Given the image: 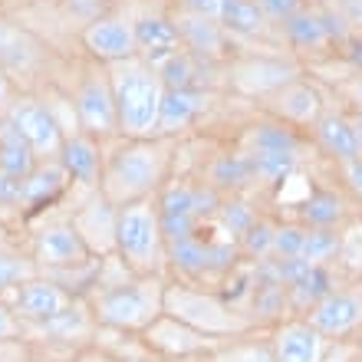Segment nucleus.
I'll use <instances>...</instances> for the list:
<instances>
[{"label":"nucleus","instance_id":"72a5a7b5","mask_svg":"<svg viewBox=\"0 0 362 362\" xmlns=\"http://www.w3.org/2000/svg\"><path fill=\"white\" fill-rule=\"evenodd\" d=\"M218 214L224 218V224L230 228V234H244V230L257 221V214L244 204V201H238V198H230V201H221V208H218Z\"/></svg>","mask_w":362,"mask_h":362},{"label":"nucleus","instance_id":"c85d7f7f","mask_svg":"<svg viewBox=\"0 0 362 362\" xmlns=\"http://www.w3.org/2000/svg\"><path fill=\"white\" fill-rule=\"evenodd\" d=\"M336 254H339V234L336 230H323V228L306 230V244H303V254H300L306 264L326 267V260H333Z\"/></svg>","mask_w":362,"mask_h":362},{"label":"nucleus","instance_id":"c9c22d12","mask_svg":"<svg viewBox=\"0 0 362 362\" xmlns=\"http://www.w3.org/2000/svg\"><path fill=\"white\" fill-rule=\"evenodd\" d=\"M0 204H27V181L10 178V175H0Z\"/></svg>","mask_w":362,"mask_h":362},{"label":"nucleus","instance_id":"20e7f679","mask_svg":"<svg viewBox=\"0 0 362 362\" xmlns=\"http://www.w3.org/2000/svg\"><path fill=\"white\" fill-rule=\"evenodd\" d=\"M7 119L20 129V135L30 142L37 158H57L63 142H66V135L59 129L53 109L47 103H40V99H30V95L13 99L7 109Z\"/></svg>","mask_w":362,"mask_h":362},{"label":"nucleus","instance_id":"79ce46f5","mask_svg":"<svg viewBox=\"0 0 362 362\" xmlns=\"http://www.w3.org/2000/svg\"><path fill=\"white\" fill-rule=\"evenodd\" d=\"M353 93H356V103H359V109H362V76L356 79V86H353Z\"/></svg>","mask_w":362,"mask_h":362},{"label":"nucleus","instance_id":"58836bf2","mask_svg":"<svg viewBox=\"0 0 362 362\" xmlns=\"http://www.w3.org/2000/svg\"><path fill=\"white\" fill-rule=\"evenodd\" d=\"M17 333V320L10 316V310L0 303V339H7V336Z\"/></svg>","mask_w":362,"mask_h":362},{"label":"nucleus","instance_id":"2eb2a0df","mask_svg":"<svg viewBox=\"0 0 362 362\" xmlns=\"http://www.w3.org/2000/svg\"><path fill=\"white\" fill-rule=\"evenodd\" d=\"M57 158H59V165H63V172L73 181H79V185H86V188L99 185V178H103V165H105L103 148H99L95 139L86 132L66 135V142H63Z\"/></svg>","mask_w":362,"mask_h":362},{"label":"nucleus","instance_id":"a19ab883","mask_svg":"<svg viewBox=\"0 0 362 362\" xmlns=\"http://www.w3.org/2000/svg\"><path fill=\"white\" fill-rule=\"evenodd\" d=\"M353 125H356V142H359V155H362V112L353 119Z\"/></svg>","mask_w":362,"mask_h":362},{"label":"nucleus","instance_id":"9d476101","mask_svg":"<svg viewBox=\"0 0 362 362\" xmlns=\"http://www.w3.org/2000/svg\"><path fill=\"white\" fill-rule=\"evenodd\" d=\"M284 37L296 49H323L326 43L343 40V20L333 10L303 7L290 20H284Z\"/></svg>","mask_w":362,"mask_h":362},{"label":"nucleus","instance_id":"ddd939ff","mask_svg":"<svg viewBox=\"0 0 362 362\" xmlns=\"http://www.w3.org/2000/svg\"><path fill=\"white\" fill-rule=\"evenodd\" d=\"M17 313L40 323H53L59 316L69 313V293L53 280L33 276L23 286H17Z\"/></svg>","mask_w":362,"mask_h":362},{"label":"nucleus","instance_id":"39448f33","mask_svg":"<svg viewBox=\"0 0 362 362\" xmlns=\"http://www.w3.org/2000/svg\"><path fill=\"white\" fill-rule=\"evenodd\" d=\"M76 115L83 132L93 139L119 132V112H115V95L109 73H89L76 89Z\"/></svg>","mask_w":362,"mask_h":362},{"label":"nucleus","instance_id":"e433bc0d","mask_svg":"<svg viewBox=\"0 0 362 362\" xmlns=\"http://www.w3.org/2000/svg\"><path fill=\"white\" fill-rule=\"evenodd\" d=\"M185 13L191 17H204V20H218L221 13V0H181Z\"/></svg>","mask_w":362,"mask_h":362},{"label":"nucleus","instance_id":"7ed1b4c3","mask_svg":"<svg viewBox=\"0 0 362 362\" xmlns=\"http://www.w3.org/2000/svg\"><path fill=\"white\" fill-rule=\"evenodd\" d=\"M115 250L135 274H155L165 260V234L158 204L152 201H129L115 211Z\"/></svg>","mask_w":362,"mask_h":362},{"label":"nucleus","instance_id":"f704fd0d","mask_svg":"<svg viewBox=\"0 0 362 362\" xmlns=\"http://www.w3.org/2000/svg\"><path fill=\"white\" fill-rule=\"evenodd\" d=\"M260 10H264V17L267 20H276V23H284V20H290L293 13H300V10L306 7L303 0H257Z\"/></svg>","mask_w":362,"mask_h":362},{"label":"nucleus","instance_id":"423d86ee","mask_svg":"<svg viewBox=\"0 0 362 362\" xmlns=\"http://www.w3.org/2000/svg\"><path fill=\"white\" fill-rule=\"evenodd\" d=\"M162 303L175 320L194 326V329H201V333H230V329H238V320H234L228 306L218 303L214 296L172 286V290H165Z\"/></svg>","mask_w":362,"mask_h":362},{"label":"nucleus","instance_id":"c03bdc74","mask_svg":"<svg viewBox=\"0 0 362 362\" xmlns=\"http://www.w3.org/2000/svg\"><path fill=\"white\" fill-rule=\"evenodd\" d=\"M359 349H362V333H359Z\"/></svg>","mask_w":362,"mask_h":362},{"label":"nucleus","instance_id":"f8f14e48","mask_svg":"<svg viewBox=\"0 0 362 362\" xmlns=\"http://www.w3.org/2000/svg\"><path fill=\"white\" fill-rule=\"evenodd\" d=\"M135 27V47H139V59H145L148 66H158L168 57H175L178 49H185L178 33V23L162 13H145L132 23Z\"/></svg>","mask_w":362,"mask_h":362},{"label":"nucleus","instance_id":"cd10ccee","mask_svg":"<svg viewBox=\"0 0 362 362\" xmlns=\"http://www.w3.org/2000/svg\"><path fill=\"white\" fill-rule=\"evenodd\" d=\"M69 175L63 172V165H37L33 175L27 178V204H43V201L57 198Z\"/></svg>","mask_w":362,"mask_h":362},{"label":"nucleus","instance_id":"7c9ffc66","mask_svg":"<svg viewBox=\"0 0 362 362\" xmlns=\"http://www.w3.org/2000/svg\"><path fill=\"white\" fill-rule=\"evenodd\" d=\"M274 234H276L274 224L257 218L244 234H240V250L250 254V257H257V260H267L270 254H274Z\"/></svg>","mask_w":362,"mask_h":362},{"label":"nucleus","instance_id":"5701e85b","mask_svg":"<svg viewBox=\"0 0 362 362\" xmlns=\"http://www.w3.org/2000/svg\"><path fill=\"white\" fill-rule=\"evenodd\" d=\"M211 188L214 191H240L247 188L250 181H257V172H254V158L250 155H218L214 165L208 168Z\"/></svg>","mask_w":362,"mask_h":362},{"label":"nucleus","instance_id":"b1692460","mask_svg":"<svg viewBox=\"0 0 362 362\" xmlns=\"http://www.w3.org/2000/svg\"><path fill=\"white\" fill-rule=\"evenodd\" d=\"M333 290H336V286H333V276H329V270L320 267V264H310L303 276H296L293 284L286 286V300L310 313V310H313L320 300H326V296L333 293Z\"/></svg>","mask_w":362,"mask_h":362},{"label":"nucleus","instance_id":"4be33fe9","mask_svg":"<svg viewBox=\"0 0 362 362\" xmlns=\"http://www.w3.org/2000/svg\"><path fill=\"white\" fill-rule=\"evenodd\" d=\"M218 23L224 33H234V37H257L267 27V17L257 0H221Z\"/></svg>","mask_w":362,"mask_h":362},{"label":"nucleus","instance_id":"393cba45","mask_svg":"<svg viewBox=\"0 0 362 362\" xmlns=\"http://www.w3.org/2000/svg\"><path fill=\"white\" fill-rule=\"evenodd\" d=\"M306 228H323L333 230L339 221L346 218V201L336 194V191H313L310 198L303 201V211H300Z\"/></svg>","mask_w":362,"mask_h":362},{"label":"nucleus","instance_id":"a878e982","mask_svg":"<svg viewBox=\"0 0 362 362\" xmlns=\"http://www.w3.org/2000/svg\"><path fill=\"white\" fill-rule=\"evenodd\" d=\"M158 79H162L165 89H198L194 86V76H198V57L188 53V49H178L175 57H168L165 63L155 66Z\"/></svg>","mask_w":362,"mask_h":362},{"label":"nucleus","instance_id":"4c0bfd02","mask_svg":"<svg viewBox=\"0 0 362 362\" xmlns=\"http://www.w3.org/2000/svg\"><path fill=\"white\" fill-rule=\"evenodd\" d=\"M343 178L349 181V188H353L356 194L362 198V155H359V158H353V162L343 165Z\"/></svg>","mask_w":362,"mask_h":362},{"label":"nucleus","instance_id":"f257e3e1","mask_svg":"<svg viewBox=\"0 0 362 362\" xmlns=\"http://www.w3.org/2000/svg\"><path fill=\"white\" fill-rule=\"evenodd\" d=\"M115 95V112H119V132L125 139H152L158 132V112H162L165 86L155 66L145 59H125L109 69Z\"/></svg>","mask_w":362,"mask_h":362},{"label":"nucleus","instance_id":"1a4fd4ad","mask_svg":"<svg viewBox=\"0 0 362 362\" xmlns=\"http://www.w3.org/2000/svg\"><path fill=\"white\" fill-rule=\"evenodd\" d=\"M306 323L320 336H346L362 326V293L359 290H333L306 313Z\"/></svg>","mask_w":362,"mask_h":362},{"label":"nucleus","instance_id":"a211bd4d","mask_svg":"<svg viewBox=\"0 0 362 362\" xmlns=\"http://www.w3.org/2000/svg\"><path fill=\"white\" fill-rule=\"evenodd\" d=\"M204 103H208V95L201 89H165L162 112H158V132L162 135L185 132L204 112Z\"/></svg>","mask_w":362,"mask_h":362},{"label":"nucleus","instance_id":"37998d69","mask_svg":"<svg viewBox=\"0 0 362 362\" xmlns=\"http://www.w3.org/2000/svg\"><path fill=\"white\" fill-rule=\"evenodd\" d=\"M323 362H349V359H346L343 353H333V356H329V359H323Z\"/></svg>","mask_w":362,"mask_h":362},{"label":"nucleus","instance_id":"473e14b6","mask_svg":"<svg viewBox=\"0 0 362 362\" xmlns=\"http://www.w3.org/2000/svg\"><path fill=\"white\" fill-rule=\"evenodd\" d=\"M37 276V267L30 260L17 257V254H0V290H10V286H23L27 280Z\"/></svg>","mask_w":362,"mask_h":362},{"label":"nucleus","instance_id":"412c9836","mask_svg":"<svg viewBox=\"0 0 362 362\" xmlns=\"http://www.w3.org/2000/svg\"><path fill=\"white\" fill-rule=\"evenodd\" d=\"M181 33V43L188 53H194L198 59L204 57H218L221 47H224V30H221L218 20H204V17H181L175 20Z\"/></svg>","mask_w":362,"mask_h":362},{"label":"nucleus","instance_id":"9b49d317","mask_svg":"<svg viewBox=\"0 0 362 362\" xmlns=\"http://www.w3.org/2000/svg\"><path fill=\"white\" fill-rule=\"evenodd\" d=\"M89 244L76 224H49L37 234V260L43 267H79L89 260Z\"/></svg>","mask_w":362,"mask_h":362},{"label":"nucleus","instance_id":"dca6fc26","mask_svg":"<svg viewBox=\"0 0 362 362\" xmlns=\"http://www.w3.org/2000/svg\"><path fill=\"white\" fill-rule=\"evenodd\" d=\"M274 362H323V336L306 320H290L274 333Z\"/></svg>","mask_w":362,"mask_h":362},{"label":"nucleus","instance_id":"6e6552de","mask_svg":"<svg viewBox=\"0 0 362 362\" xmlns=\"http://www.w3.org/2000/svg\"><path fill=\"white\" fill-rule=\"evenodd\" d=\"M83 47H86L99 63H109V66L139 57L135 27L125 17H95L93 23L83 30Z\"/></svg>","mask_w":362,"mask_h":362},{"label":"nucleus","instance_id":"aec40b11","mask_svg":"<svg viewBox=\"0 0 362 362\" xmlns=\"http://www.w3.org/2000/svg\"><path fill=\"white\" fill-rule=\"evenodd\" d=\"M37 168V152L20 135V129L10 122L7 115H0V175L27 181Z\"/></svg>","mask_w":362,"mask_h":362},{"label":"nucleus","instance_id":"ea45409f","mask_svg":"<svg viewBox=\"0 0 362 362\" xmlns=\"http://www.w3.org/2000/svg\"><path fill=\"white\" fill-rule=\"evenodd\" d=\"M4 109H10V79H7V73L0 69V112Z\"/></svg>","mask_w":362,"mask_h":362},{"label":"nucleus","instance_id":"4468645a","mask_svg":"<svg viewBox=\"0 0 362 362\" xmlns=\"http://www.w3.org/2000/svg\"><path fill=\"white\" fill-rule=\"evenodd\" d=\"M270 109L276 112L280 122H290V125H316L320 115H323V95L320 89L310 86V83H286L284 89H276L270 95Z\"/></svg>","mask_w":362,"mask_h":362},{"label":"nucleus","instance_id":"f03ea898","mask_svg":"<svg viewBox=\"0 0 362 362\" xmlns=\"http://www.w3.org/2000/svg\"><path fill=\"white\" fill-rule=\"evenodd\" d=\"M165 178V148L155 139H125L103 165V198L119 204L145 201L152 191L162 188Z\"/></svg>","mask_w":362,"mask_h":362},{"label":"nucleus","instance_id":"c756f323","mask_svg":"<svg viewBox=\"0 0 362 362\" xmlns=\"http://www.w3.org/2000/svg\"><path fill=\"white\" fill-rule=\"evenodd\" d=\"M254 158V172L260 181H286L296 168V155L284 152H250Z\"/></svg>","mask_w":362,"mask_h":362},{"label":"nucleus","instance_id":"bb28decb","mask_svg":"<svg viewBox=\"0 0 362 362\" xmlns=\"http://www.w3.org/2000/svg\"><path fill=\"white\" fill-rule=\"evenodd\" d=\"M250 145H254V152H300V139L293 135V129H286V122H260L250 132Z\"/></svg>","mask_w":362,"mask_h":362},{"label":"nucleus","instance_id":"f3484780","mask_svg":"<svg viewBox=\"0 0 362 362\" xmlns=\"http://www.w3.org/2000/svg\"><path fill=\"white\" fill-rule=\"evenodd\" d=\"M293 76H296V69L290 66V63L260 57V59H247V63H240V66L234 69V86L250 95H264V93L274 95L276 89H284L286 83H293Z\"/></svg>","mask_w":362,"mask_h":362},{"label":"nucleus","instance_id":"6ab92c4d","mask_svg":"<svg viewBox=\"0 0 362 362\" xmlns=\"http://www.w3.org/2000/svg\"><path fill=\"white\" fill-rule=\"evenodd\" d=\"M316 142L329 158H336L339 165L359 158V142H356V125L353 119H346L339 112L320 115L316 122Z\"/></svg>","mask_w":362,"mask_h":362},{"label":"nucleus","instance_id":"0eeeda50","mask_svg":"<svg viewBox=\"0 0 362 362\" xmlns=\"http://www.w3.org/2000/svg\"><path fill=\"white\" fill-rule=\"evenodd\" d=\"M155 300L148 293V284H122L99 296V320L119 329H139L152 323Z\"/></svg>","mask_w":362,"mask_h":362},{"label":"nucleus","instance_id":"2f4dec72","mask_svg":"<svg viewBox=\"0 0 362 362\" xmlns=\"http://www.w3.org/2000/svg\"><path fill=\"white\" fill-rule=\"evenodd\" d=\"M306 224H284L274 234V254L270 257H300L306 244Z\"/></svg>","mask_w":362,"mask_h":362}]
</instances>
